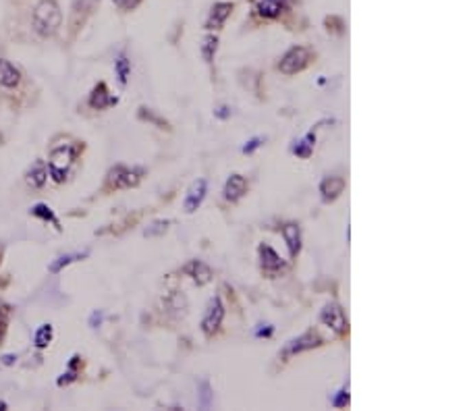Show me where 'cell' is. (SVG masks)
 Listing matches in <instances>:
<instances>
[{
    "mask_svg": "<svg viewBox=\"0 0 467 411\" xmlns=\"http://www.w3.org/2000/svg\"><path fill=\"white\" fill-rule=\"evenodd\" d=\"M62 25V13L56 0H40L32 15V27L40 38H52Z\"/></svg>",
    "mask_w": 467,
    "mask_h": 411,
    "instance_id": "6da1fadb",
    "label": "cell"
},
{
    "mask_svg": "<svg viewBox=\"0 0 467 411\" xmlns=\"http://www.w3.org/2000/svg\"><path fill=\"white\" fill-rule=\"evenodd\" d=\"M84 146H80V142H73V144H60L54 146L50 150V158H48V175L52 177L54 183H64L71 166L77 160V154L82 152Z\"/></svg>",
    "mask_w": 467,
    "mask_h": 411,
    "instance_id": "7a4b0ae2",
    "label": "cell"
},
{
    "mask_svg": "<svg viewBox=\"0 0 467 411\" xmlns=\"http://www.w3.org/2000/svg\"><path fill=\"white\" fill-rule=\"evenodd\" d=\"M29 88L23 71L11 60L0 58V94L3 96H21Z\"/></svg>",
    "mask_w": 467,
    "mask_h": 411,
    "instance_id": "3957f363",
    "label": "cell"
},
{
    "mask_svg": "<svg viewBox=\"0 0 467 411\" xmlns=\"http://www.w3.org/2000/svg\"><path fill=\"white\" fill-rule=\"evenodd\" d=\"M316 58V52L307 46H291L278 60V71L283 75H297L311 64Z\"/></svg>",
    "mask_w": 467,
    "mask_h": 411,
    "instance_id": "277c9868",
    "label": "cell"
},
{
    "mask_svg": "<svg viewBox=\"0 0 467 411\" xmlns=\"http://www.w3.org/2000/svg\"><path fill=\"white\" fill-rule=\"evenodd\" d=\"M143 177V169H129V166H115L106 175L104 191H117V189H131L137 187Z\"/></svg>",
    "mask_w": 467,
    "mask_h": 411,
    "instance_id": "5b68a950",
    "label": "cell"
},
{
    "mask_svg": "<svg viewBox=\"0 0 467 411\" xmlns=\"http://www.w3.org/2000/svg\"><path fill=\"white\" fill-rule=\"evenodd\" d=\"M322 345H324V338H322L314 328H309V330H305L303 334H299L297 338H293V340L287 342L285 349H283V358L289 360V358H293V356H299V353L311 351V349H318V347H322Z\"/></svg>",
    "mask_w": 467,
    "mask_h": 411,
    "instance_id": "8992f818",
    "label": "cell"
},
{
    "mask_svg": "<svg viewBox=\"0 0 467 411\" xmlns=\"http://www.w3.org/2000/svg\"><path fill=\"white\" fill-rule=\"evenodd\" d=\"M258 256H260V268L266 274L268 279H276L278 274H283L287 270L285 260L278 256V251L268 245V243H260L258 245Z\"/></svg>",
    "mask_w": 467,
    "mask_h": 411,
    "instance_id": "52a82bcc",
    "label": "cell"
},
{
    "mask_svg": "<svg viewBox=\"0 0 467 411\" xmlns=\"http://www.w3.org/2000/svg\"><path fill=\"white\" fill-rule=\"evenodd\" d=\"M320 322L324 326H328L339 336H347L349 334V320H347L343 308L339 303H335V301L324 306V310L320 312Z\"/></svg>",
    "mask_w": 467,
    "mask_h": 411,
    "instance_id": "ba28073f",
    "label": "cell"
},
{
    "mask_svg": "<svg viewBox=\"0 0 467 411\" xmlns=\"http://www.w3.org/2000/svg\"><path fill=\"white\" fill-rule=\"evenodd\" d=\"M222 320H224V303H222V299L216 295V297H212V299L208 301L206 314H204V318H202V332H204L208 338H212V336L218 332V328L222 326Z\"/></svg>",
    "mask_w": 467,
    "mask_h": 411,
    "instance_id": "9c48e42d",
    "label": "cell"
},
{
    "mask_svg": "<svg viewBox=\"0 0 467 411\" xmlns=\"http://www.w3.org/2000/svg\"><path fill=\"white\" fill-rule=\"evenodd\" d=\"M100 7V0H73L71 7V34L80 32L86 21L94 15V11Z\"/></svg>",
    "mask_w": 467,
    "mask_h": 411,
    "instance_id": "30bf717a",
    "label": "cell"
},
{
    "mask_svg": "<svg viewBox=\"0 0 467 411\" xmlns=\"http://www.w3.org/2000/svg\"><path fill=\"white\" fill-rule=\"evenodd\" d=\"M235 3H228V0H218V3L212 5L210 13H208V19H206V29L208 32H218L224 27L226 19L232 15V11H235Z\"/></svg>",
    "mask_w": 467,
    "mask_h": 411,
    "instance_id": "8fae6325",
    "label": "cell"
},
{
    "mask_svg": "<svg viewBox=\"0 0 467 411\" xmlns=\"http://www.w3.org/2000/svg\"><path fill=\"white\" fill-rule=\"evenodd\" d=\"M206 193H208V181L206 179H197L189 185L187 193H185V199H183V210L187 214H193L202 201L206 199Z\"/></svg>",
    "mask_w": 467,
    "mask_h": 411,
    "instance_id": "7c38bea8",
    "label": "cell"
},
{
    "mask_svg": "<svg viewBox=\"0 0 467 411\" xmlns=\"http://www.w3.org/2000/svg\"><path fill=\"white\" fill-rule=\"evenodd\" d=\"M289 11V0H258L256 15L266 21H276Z\"/></svg>",
    "mask_w": 467,
    "mask_h": 411,
    "instance_id": "4fadbf2b",
    "label": "cell"
},
{
    "mask_svg": "<svg viewBox=\"0 0 467 411\" xmlns=\"http://www.w3.org/2000/svg\"><path fill=\"white\" fill-rule=\"evenodd\" d=\"M248 189H250L248 179H246L243 175H239V173H232V175L226 179V183H224L222 195H224L226 201L235 203V201H239V199L248 193Z\"/></svg>",
    "mask_w": 467,
    "mask_h": 411,
    "instance_id": "5bb4252c",
    "label": "cell"
},
{
    "mask_svg": "<svg viewBox=\"0 0 467 411\" xmlns=\"http://www.w3.org/2000/svg\"><path fill=\"white\" fill-rule=\"evenodd\" d=\"M183 274H187V277H191V281L197 285V287H204L212 281V268L208 264H204L202 260H189L183 268H181Z\"/></svg>",
    "mask_w": 467,
    "mask_h": 411,
    "instance_id": "9a60e30c",
    "label": "cell"
},
{
    "mask_svg": "<svg viewBox=\"0 0 467 411\" xmlns=\"http://www.w3.org/2000/svg\"><path fill=\"white\" fill-rule=\"evenodd\" d=\"M117 102H119V98L112 96V94L108 92V86H106L104 82H100V84L92 90V94H90V98H88V104H90L94 110H106V108L115 106Z\"/></svg>",
    "mask_w": 467,
    "mask_h": 411,
    "instance_id": "2e32d148",
    "label": "cell"
},
{
    "mask_svg": "<svg viewBox=\"0 0 467 411\" xmlns=\"http://www.w3.org/2000/svg\"><path fill=\"white\" fill-rule=\"evenodd\" d=\"M280 235H283V239L287 243L291 260H295L299 256V251H301V229H299V225H295V223L283 225L280 227Z\"/></svg>",
    "mask_w": 467,
    "mask_h": 411,
    "instance_id": "e0dca14e",
    "label": "cell"
},
{
    "mask_svg": "<svg viewBox=\"0 0 467 411\" xmlns=\"http://www.w3.org/2000/svg\"><path fill=\"white\" fill-rule=\"evenodd\" d=\"M345 179L343 177H324L322 181H320V195H322V199L326 201V203H331V201H335L337 197H341V193L345 191Z\"/></svg>",
    "mask_w": 467,
    "mask_h": 411,
    "instance_id": "ac0fdd59",
    "label": "cell"
},
{
    "mask_svg": "<svg viewBox=\"0 0 467 411\" xmlns=\"http://www.w3.org/2000/svg\"><path fill=\"white\" fill-rule=\"evenodd\" d=\"M165 308H167V314L175 316V318H181L187 314V297L179 291H173L167 299H165Z\"/></svg>",
    "mask_w": 467,
    "mask_h": 411,
    "instance_id": "d6986e66",
    "label": "cell"
},
{
    "mask_svg": "<svg viewBox=\"0 0 467 411\" xmlns=\"http://www.w3.org/2000/svg\"><path fill=\"white\" fill-rule=\"evenodd\" d=\"M46 179H48V169H46V164H44L42 160H38V162L25 173V181H27V185L34 187V189L44 187V185H46Z\"/></svg>",
    "mask_w": 467,
    "mask_h": 411,
    "instance_id": "ffe728a7",
    "label": "cell"
},
{
    "mask_svg": "<svg viewBox=\"0 0 467 411\" xmlns=\"http://www.w3.org/2000/svg\"><path fill=\"white\" fill-rule=\"evenodd\" d=\"M314 146H316V135H314V131H309L301 142H295L293 154L297 158H309L311 152H314Z\"/></svg>",
    "mask_w": 467,
    "mask_h": 411,
    "instance_id": "44dd1931",
    "label": "cell"
},
{
    "mask_svg": "<svg viewBox=\"0 0 467 411\" xmlns=\"http://www.w3.org/2000/svg\"><path fill=\"white\" fill-rule=\"evenodd\" d=\"M139 119L141 121H145V123H149V125H154V127H158V129H165V131H171L173 127H171V123L167 121V119H163L158 112L156 110H152V108H145V106H141L139 108Z\"/></svg>",
    "mask_w": 467,
    "mask_h": 411,
    "instance_id": "7402d4cb",
    "label": "cell"
},
{
    "mask_svg": "<svg viewBox=\"0 0 467 411\" xmlns=\"http://www.w3.org/2000/svg\"><path fill=\"white\" fill-rule=\"evenodd\" d=\"M115 73H117V79L121 86H127V79L131 75V60L127 58L125 52H121L115 60Z\"/></svg>",
    "mask_w": 467,
    "mask_h": 411,
    "instance_id": "603a6c76",
    "label": "cell"
},
{
    "mask_svg": "<svg viewBox=\"0 0 467 411\" xmlns=\"http://www.w3.org/2000/svg\"><path fill=\"white\" fill-rule=\"evenodd\" d=\"M200 50H202L204 60H206L208 64H212V62H214V56H216V50H218V36L210 32V34L202 40Z\"/></svg>",
    "mask_w": 467,
    "mask_h": 411,
    "instance_id": "cb8c5ba5",
    "label": "cell"
},
{
    "mask_svg": "<svg viewBox=\"0 0 467 411\" xmlns=\"http://www.w3.org/2000/svg\"><path fill=\"white\" fill-rule=\"evenodd\" d=\"M80 364H82V358H80V356H73V358H71L67 372L58 378V386H67V384H71L73 380H77V376H80Z\"/></svg>",
    "mask_w": 467,
    "mask_h": 411,
    "instance_id": "d4e9b609",
    "label": "cell"
},
{
    "mask_svg": "<svg viewBox=\"0 0 467 411\" xmlns=\"http://www.w3.org/2000/svg\"><path fill=\"white\" fill-rule=\"evenodd\" d=\"M29 212H32V216H36V219H42L44 223H52V225L56 227V231H60V223H58V219L54 216L52 208H48L46 203H36V206H34V208H32Z\"/></svg>",
    "mask_w": 467,
    "mask_h": 411,
    "instance_id": "484cf974",
    "label": "cell"
},
{
    "mask_svg": "<svg viewBox=\"0 0 467 411\" xmlns=\"http://www.w3.org/2000/svg\"><path fill=\"white\" fill-rule=\"evenodd\" d=\"M88 253L90 251H84V253H67V256H60V258H56L50 266H48V270L52 272V274H56V272H60L64 266H69V264H73V262H80V260H84V258H88Z\"/></svg>",
    "mask_w": 467,
    "mask_h": 411,
    "instance_id": "4316f807",
    "label": "cell"
},
{
    "mask_svg": "<svg viewBox=\"0 0 467 411\" xmlns=\"http://www.w3.org/2000/svg\"><path fill=\"white\" fill-rule=\"evenodd\" d=\"M52 334H54L52 326H50V324H42V326L36 330V334H34V345H36L38 349H46V347L50 345V340H52Z\"/></svg>",
    "mask_w": 467,
    "mask_h": 411,
    "instance_id": "83f0119b",
    "label": "cell"
},
{
    "mask_svg": "<svg viewBox=\"0 0 467 411\" xmlns=\"http://www.w3.org/2000/svg\"><path fill=\"white\" fill-rule=\"evenodd\" d=\"M173 225V221H156V223H152L147 229H145V237H156V235H163V233H167V229Z\"/></svg>",
    "mask_w": 467,
    "mask_h": 411,
    "instance_id": "f1b7e54d",
    "label": "cell"
},
{
    "mask_svg": "<svg viewBox=\"0 0 467 411\" xmlns=\"http://www.w3.org/2000/svg\"><path fill=\"white\" fill-rule=\"evenodd\" d=\"M9 314H11V308H9L7 303H0V345H3V340H5V336H7Z\"/></svg>",
    "mask_w": 467,
    "mask_h": 411,
    "instance_id": "f546056e",
    "label": "cell"
},
{
    "mask_svg": "<svg viewBox=\"0 0 467 411\" xmlns=\"http://www.w3.org/2000/svg\"><path fill=\"white\" fill-rule=\"evenodd\" d=\"M324 25H326V29H328L331 34H343V32H345V21H343V17H339V15L326 17V19H324Z\"/></svg>",
    "mask_w": 467,
    "mask_h": 411,
    "instance_id": "4dcf8cb0",
    "label": "cell"
},
{
    "mask_svg": "<svg viewBox=\"0 0 467 411\" xmlns=\"http://www.w3.org/2000/svg\"><path fill=\"white\" fill-rule=\"evenodd\" d=\"M115 3V7L119 9V11H123V13H131V11H135L143 0H112Z\"/></svg>",
    "mask_w": 467,
    "mask_h": 411,
    "instance_id": "1f68e13d",
    "label": "cell"
},
{
    "mask_svg": "<svg viewBox=\"0 0 467 411\" xmlns=\"http://www.w3.org/2000/svg\"><path fill=\"white\" fill-rule=\"evenodd\" d=\"M333 407H347L349 405V388L347 386H343L339 393H337V397H333Z\"/></svg>",
    "mask_w": 467,
    "mask_h": 411,
    "instance_id": "d6a6232c",
    "label": "cell"
},
{
    "mask_svg": "<svg viewBox=\"0 0 467 411\" xmlns=\"http://www.w3.org/2000/svg\"><path fill=\"white\" fill-rule=\"evenodd\" d=\"M262 144H264L262 137H254V140H250V142L243 146V154H252V152H256Z\"/></svg>",
    "mask_w": 467,
    "mask_h": 411,
    "instance_id": "836d02e7",
    "label": "cell"
},
{
    "mask_svg": "<svg viewBox=\"0 0 467 411\" xmlns=\"http://www.w3.org/2000/svg\"><path fill=\"white\" fill-rule=\"evenodd\" d=\"M214 116H218V119H228L230 116V108L228 106H218L216 110H214Z\"/></svg>",
    "mask_w": 467,
    "mask_h": 411,
    "instance_id": "e575fe53",
    "label": "cell"
},
{
    "mask_svg": "<svg viewBox=\"0 0 467 411\" xmlns=\"http://www.w3.org/2000/svg\"><path fill=\"white\" fill-rule=\"evenodd\" d=\"M264 328H258L256 330V336H270L272 332H274V328L270 326V324H262Z\"/></svg>",
    "mask_w": 467,
    "mask_h": 411,
    "instance_id": "d590c367",
    "label": "cell"
},
{
    "mask_svg": "<svg viewBox=\"0 0 467 411\" xmlns=\"http://www.w3.org/2000/svg\"><path fill=\"white\" fill-rule=\"evenodd\" d=\"M202 397H204V405L210 403V384L208 382H202Z\"/></svg>",
    "mask_w": 467,
    "mask_h": 411,
    "instance_id": "8d00e7d4",
    "label": "cell"
},
{
    "mask_svg": "<svg viewBox=\"0 0 467 411\" xmlns=\"http://www.w3.org/2000/svg\"><path fill=\"white\" fill-rule=\"evenodd\" d=\"M96 322H98V324L102 322V314H98V312H94V314H92V320H90L92 328H96Z\"/></svg>",
    "mask_w": 467,
    "mask_h": 411,
    "instance_id": "74e56055",
    "label": "cell"
},
{
    "mask_svg": "<svg viewBox=\"0 0 467 411\" xmlns=\"http://www.w3.org/2000/svg\"><path fill=\"white\" fill-rule=\"evenodd\" d=\"M13 360H17V358H15V356H5V358H3V364H5V366H11Z\"/></svg>",
    "mask_w": 467,
    "mask_h": 411,
    "instance_id": "f35d334b",
    "label": "cell"
},
{
    "mask_svg": "<svg viewBox=\"0 0 467 411\" xmlns=\"http://www.w3.org/2000/svg\"><path fill=\"white\" fill-rule=\"evenodd\" d=\"M0 409H7V405H5L3 401H0Z\"/></svg>",
    "mask_w": 467,
    "mask_h": 411,
    "instance_id": "ab89813d",
    "label": "cell"
},
{
    "mask_svg": "<svg viewBox=\"0 0 467 411\" xmlns=\"http://www.w3.org/2000/svg\"><path fill=\"white\" fill-rule=\"evenodd\" d=\"M0 258H3V251H0Z\"/></svg>",
    "mask_w": 467,
    "mask_h": 411,
    "instance_id": "60d3db41",
    "label": "cell"
},
{
    "mask_svg": "<svg viewBox=\"0 0 467 411\" xmlns=\"http://www.w3.org/2000/svg\"><path fill=\"white\" fill-rule=\"evenodd\" d=\"M250 3H254V0H250Z\"/></svg>",
    "mask_w": 467,
    "mask_h": 411,
    "instance_id": "b9f144b4",
    "label": "cell"
}]
</instances>
